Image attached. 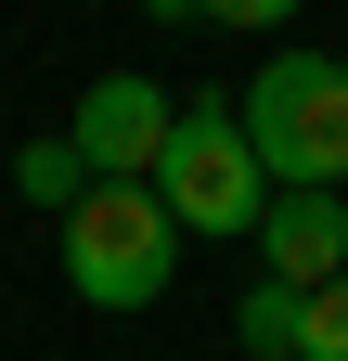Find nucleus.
<instances>
[{
    "label": "nucleus",
    "mask_w": 348,
    "mask_h": 361,
    "mask_svg": "<svg viewBox=\"0 0 348 361\" xmlns=\"http://www.w3.org/2000/svg\"><path fill=\"white\" fill-rule=\"evenodd\" d=\"M168 271H181V219L155 207V180H77V207H65L77 310H155Z\"/></svg>",
    "instance_id": "1"
},
{
    "label": "nucleus",
    "mask_w": 348,
    "mask_h": 361,
    "mask_svg": "<svg viewBox=\"0 0 348 361\" xmlns=\"http://www.w3.org/2000/svg\"><path fill=\"white\" fill-rule=\"evenodd\" d=\"M155 207L181 219V233L206 245V233H245L258 219V194H271V168H258V142H245V116L220 104V90H194V104H168V142H155Z\"/></svg>",
    "instance_id": "2"
},
{
    "label": "nucleus",
    "mask_w": 348,
    "mask_h": 361,
    "mask_svg": "<svg viewBox=\"0 0 348 361\" xmlns=\"http://www.w3.org/2000/svg\"><path fill=\"white\" fill-rule=\"evenodd\" d=\"M232 116H245V142H258L271 180H335V194H348V65L335 52L258 65V90H245Z\"/></svg>",
    "instance_id": "3"
},
{
    "label": "nucleus",
    "mask_w": 348,
    "mask_h": 361,
    "mask_svg": "<svg viewBox=\"0 0 348 361\" xmlns=\"http://www.w3.org/2000/svg\"><path fill=\"white\" fill-rule=\"evenodd\" d=\"M65 142H77V168H91V180H142L155 142H168V90H155L142 65L91 78V90H77V116H65Z\"/></svg>",
    "instance_id": "4"
},
{
    "label": "nucleus",
    "mask_w": 348,
    "mask_h": 361,
    "mask_svg": "<svg viewBox=\"0 0 348 361\" xmlns=\"http://www.w3.org/2000/svg\"><path fill=\"white\" fill-rule=\"evenodd\" d=\"M245 233H258V271L323 284V271H348V194H335V180H271Z\"/></svg>",
    "instance_id": "5"
},
{
    "label": "nucleus",
    "mask_w": 348,
    "mask_h": 361,
    "mask_svg": "<svg viewBox=\"0 0 348 361\" xmlns=\"http://www.w3.org/2000/svg\"><path fill=\"white\" fill-rule=\"evenodd\" d=\"M297 310H310V284L258 271V284L232 297V336H245V361H297Z\"/></svg>",
    "instance_id": "6"
},
{
    "label": "nucleus",
    "mask_w": 348,
    "mask_h": 361,
    "mask_svg": "<svg viewBox=\"0 0 348 361\" xmlns=\"http://www.w3.org/2000/svg\"><path fill=\"white\" fill-rule=\"evenodd\" d=\"M77 180H91V168H77V142H65V129H39V142L13 155V194H26V207H52V219L77 207Z\"/></svg>",
    "instance_id": "7"
},
{
    "label": "nucleus",
    "mask_w": 348,
    "mask_h": 361,
    "mask_svg": "<svg viewBox=\"0 0 348 361\" xmlns=\"http://www.w3.org/2000/svg\"><path fill=\"white\" fill-rule=\"evenodd\" d=\"M297 361H348V271H323L297 310Z\"/></svg>",
    "instance_id": "8"
},
{
    "label": "nucleus",
    "mask_w": 348,
    "mask_h": 361,
    "mask_svg": "<svg viewBox=\"0 0 348 361\" xmlns=\"http://www.w3.org/2000/svg\"><path fill=\"white\" fill-rule=\"evenodd\" d=\"M194 26H232V39H271V26H297V0H194Z\"/></svg>",
    "instance_id": "9"
},
{
    "label": "nucleus",
    "mask_w": 348,
    "mask_h": 361,
    "mask_svg": "<svg viewBox=\"0 0 348 361\" xmlns=\"http://www.w3.org/2000/svg\"><path fill=\"white\" fill-rule=\"evenodd\" d=\"M142 13H155V26H194V0H142Z\"/></svg>",
    "instance_id": "10"
}]
</instances>
